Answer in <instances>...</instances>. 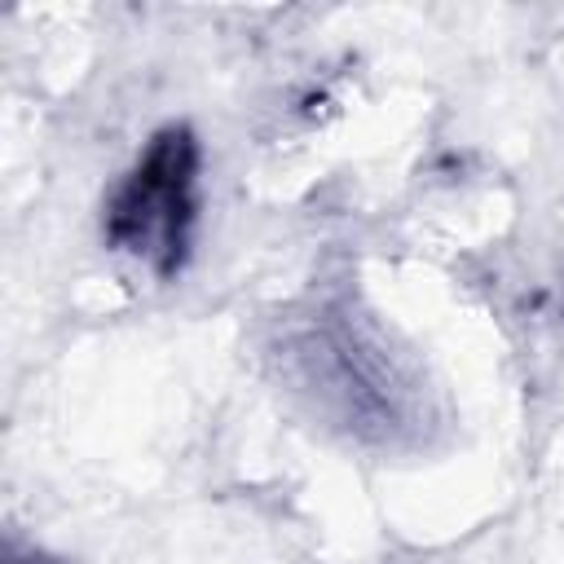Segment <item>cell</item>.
<instances>
[{"label":"cell","instance_id":"6da1fadb","mask_svg":"<svg viewBox=\"0 0 564 564\" xmlns=\"http://www.w3.org/2000/svg\"><path fill=\"white\" fill-rule=\"evenodd\" d=\"M198 172H203V145L194 128L189 123L159 128L106 198V216H101L106 242L150 264L154 278L172 282L185 269L198 229Z\"/></svg>","mask_w":564,"mask_h":564},{"label":"cell","instance_id":"7a4b0ae2","mask_svg":"<svg viewBox=\"0 0 564 564\" xmlns=\"http://www.w3.org/2000/svg\"><path fill=\"white\" fill-rule=\"evenodd\" d=\"M4 564H53V560H44V555H9Z\"/></svg>","mask_w":564,"mask_h":564}]
</instances>
